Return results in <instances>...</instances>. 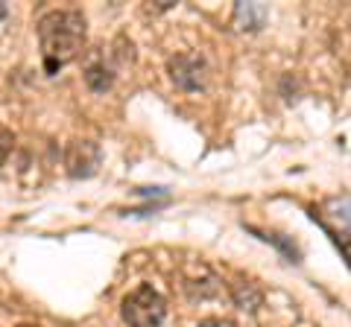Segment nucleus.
I'll return each mask as SVG.
<instances>
[{
	"mask_svg": "<svg viewBox=\"0 0 351 327\" xmlns=\"http://www.w3.org/2000/svg\"><path fill=\"white\" fill-rule=\"evenodd\" d=\"M88 36V21L80 9H53L38 21V41L44 70L56 73L64 64L80 59Z\"/></svg>",
	"mask_w": 351,
	"mask_h": 327,
	"instance_id": "1",
	"label": "nucleus"
},
{
	"mask_svg": "<svg viewBox=\"0 0 351 327\" xmlns=\"http://www.w3.org/2000/svg\"><path fill=\"white\" fill-rule=\"evenodd\" d=\"M120 315L129 327H161V322L167 319V301L149 283H141L123 298Z\"/></svg>",
	"mask_w": 351,
	"mask_h": 327,
	"instance_id": "2",
	"label": "nucleus"
},
{
	"mask_svg": "<svg viewBox=\"0 0 351 327\" xmlns=\"http://www.w3.org/2000/svg\"><path fill=\"white\" fill-rule=\"evenodd\" d=\"M170 79L179 85L182 91H199L205 88V79H208V64L199 53H179V56H173L170 64Z\"/></svg>",
	"mask_w": 351,
	"mask_h": 327,
	"instance_id": "3",
	"label": "nucleus"
},
{
	"mask_svg": "<svg viewBox=\"0 0 351 327\" xmlns=\"http://www.w3.org/2000/svg\"><path fill=\"white\" fill-rule=\"evenodd\" d=\"M103 161V152L94 140H73L68 146V155H64V164H68V172L73 179H91L97 167Z\"/></svg>",
	"mask_w": 351,
	"mask_h": 327,
	"instance_id": "4",
	"label": "nucleus"
},
{
	"mask_svg": "<svg viewBox=\"0 0 351 327\" xmlns=\"http://www.w3.org/2000/svg\"><path fill=\"white\" fill-rule=\"evenodd\" d=\"M85 82H88V88H91V91L103 94V91H108L114 85V68H112V64H106L103 56H97L94 62H88Z\"/></svg>",
	"mask_w": 351,
	"mask_h": 327,
	"instance_id": "5",
	"label": "nucleus"
},
{
	"mask_svg": "<svg viewBox=\"0 0 351 327\" xmlns=\"http://www.w3.org/2000/svg\"><path fill=\"white\" fill-rule=\"evenodd\" d=\"M234 21L240 24V29H261L263 21H267V6H261V3H237Z\"/></svg>",
	"mask_w": 351,
	"mask_h": 327,
	"instance_id": "6",
	"label": "nucleus"
},
{
	"mask_svg": "<svg viewBox=\"0 0 351 327\" xmlns=\"http://www.w3.org/2000/svg\"><path fill=\"white\" fill-rule=\"evenodd\" d=\"M12 149H15V135L9 132L6 126H0V167H3V164L9 161Z\"/></svg>",
	"mask_w": 351,
	"mask_h": 327,
	"instance_id": "7",
	"label": "nucleus"
},
{
	"mask_svg": "<svg viewBox=\"0 0 351 327\" xmlns=\"http://www.w3.org/2000/svg\"><path fill=\"white\" fill-rule=\"evenodd\" d=\"M199 327H237L232 319H219V315H208V319L199 322Z\"/></svg>",
	"mask_w": 351,
	"mask_h": 327,
	"instance_id": "8",
	"label": "nucleus"
},
{
	"mask_svg": "<svg viewBox=\"0 0 351 327\" xmlns=\"http://www.w3.org/2000/svg\"><path fill=\"white\" fill-rule=\"evenodd\" d=\"M6 18V3H0V21Z\"/></svg>",
	"mask_w": 351,
	"mask_h": 327,
	"instance_id": "9",
	"label": "nucleus"
},
{
	"mask_svg": "<svg viewBox=\"0 0 351 327\" xmlns=\"http://www.w3.org/2000/svg\"><path fill=\"white\" fill-rule=\"evenodd\" d=\"M18 327H38V324H18Z\"/></svg>",
	"mask_w": 351,
	"mask_h": 327,
	"instance_id": "10",
	"label": "nucleus"
}]
</instances>
